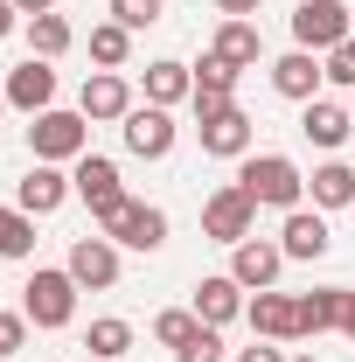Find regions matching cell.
Returning <instances> with one entry per match:
<instances>
[{
    "instance_id": "obj_36",
    "label": "cell",
    "mask_w": 355,
    "mask_h": 362,
    "mask_svg": "<svg viewBox=\"0 0 355 362\" xmlns=\"http://www.w3.org/2000/svg\"><path fill=\"white\" fill-rule=\"evenodd\" d=\"M223 14H230V21H244V14H258V0H216Z\"/></svg>"
},
{
    "instance_id": "obj_5",
    "label": "cell",
    "mask_w": 355,
    "mask_h": 362,
    "mask_svg": "<svg viewBox=\"0 0 355 362\" xmlns=\"http://www.w3.org/2000/svg\"><path fill=\"white\" fill-rule=\"evenodd\" d=\"M251 223H258V202H251L237 181H230V188H216V195L202 202V230H209L216 244H244V237H251Z\"/></svg>"
},
{
    "instance_id": "obj_15",
    "label": "cell",
    "mask_w": 355,
    "mask_h": 362,
    "mask_svg": "<svg viewBox=\"0 0 355 362\" xmlns=\"http://www.w3.org/2000/svg\"><path fill=\"white\" fill-rule=\"evenodd\" d=\"M320 63H313V49H293V56H279L272 63V90L279 98H300V105H313V90H320Z\"/></svg>"
},
{
    "instance_id": "obj_31",
    "label": "cell",
    "mask_w": 355,
    "mask_h": 362,
    "mask_svg": "<svg viewBox=\"0 0 355 362\" xmlns=\"http://www.w3.org/2000/svg\"><path fill=\"white\" fill-rule=\"evenodd\" d=\"M181 362H223V334H216V327H202V334L181 349Z\"/></svg>"
},
{
    "instance_id": "obj_22",
    "label": "cell",
    "mask_w": 355,
    "mask_h": 362,
    "mask_svg": "<svg viewBox=\"0 0 355 362\" xmlns=\"http://www.w3.org/2000/svg\"><path fill=\"white\" fill-rule=\"evenodd\" d=\"M146 98H153V105H181V98H195L188 63H146Z\"/></svg>"
},
{
    "instance_id": "obj_3",
    "label": "cell",
    "mask_w": 355,
    "mask_h": 362,
    "mask_svg": "<svg viewBox=\"0 0 355 362\" xmlns=\"http://www.w3.org/2000/svg\"><path fill=\"white\" fill-rule=\"evenodd\" d=\"M98 237H112V244H126V251H161V244H168V216L126 195L119 209L98 216Z\"/></svg>"
},
{
    "instance_id": "obj_34",
    "label": "cell",
    "mask_w": 355,
    "mask_h": 362,
    "mask_svg": "<svg viewBox=\"0 0 355 362\" xmlns=\"http://www.w3.org/2000/svg\"><path fill=\"white\" fill-rule=\"evenodd\" d=\"M237 362H286L279 349H265V341H251V349H237Z\"/></svg>"
},
{
    "instance_id": "obj_14",
    "label": "cell",
    "mask_w": 355,
    "mask_h": 362,
    "mask_svg": "<svg viewBox=\"0 0 355 362\" xmlns=\"http://www.w3.org/2000/svg\"><path fill=\"white\" fill-rule=\"evenodd\" d=\"M279 265H286V251H279V244H265V237H244V244H237V258H230V279L265 293L272 279H279Z\"/></svg>"
},
{
    "instance_id": "obj_8",
    "label": "cell",
    "mask_w": 355,
    "mask_h": 362,
    "mask_svg": "<svg viewBox=\"0 0 355 362\" xmlns=\"http://www.w3.org/2000/svg\"><path fill=\"white\" fill-rule=\"evenodd\" d=\"M126 146H133L139 160H168V153H175V119H168V105H133V112H126Z\"/></svg>"
},
{
    "instance_id": "obj_39",
    "label": "cell",
    "mask_w": 355,
    "mask_h": 362,
    "mask_svg": "<svg viewBox=\"0 0 355 362\" xmlns=\"http://www.w3.org/2000/svg\"><path fill=\"white\" fill-rule=\"evenodd\" d=\"M0 112H7V90H0Z\"/></svg>"
},
{
    "instance_id": "obj_32",
    "label": "cell",
    "mask_w": 355,
    "mask_h": 362,
    "mask_svg": "<svg viewBox=\"0 0 355 362\" xmlns=\"http://www.w3.org/2000/svg\"><path fill=\"white\" fill-rule=\"evenodd\" d=\"M327 77H334V84H355V35L342 49H327Z\"/></svg>"
},
{
    "instance_id": "obj_28",
    "label": "cell",
    "mask_w": 355,
    "mask_h": 362,
    "mask_svg": "<svg viewBox=\"0 0 355 362\" xmlns=\"http://www.w3.org/2000/svg\"><path fill=\"white\" fill-rule=\"evenodd\" d=\"M35 251V216L28 209H0V258H28Z\"/></svg>"
},
{
    "instance_id": "obj_10",
    "label": "cell",
    "mask_w": 355,
    "mask_h": 362,
    "mask_svg": "<svg viewBox=\"0 0 355 362\" xmlns=\"http://www.w3.org/2000/svg\"><path fill=\"white\" fill-rule=\"evenodd\" d=\"M70 188L91 202V216H105V209H119V202H126V188H119V168H112V160H98V153H84V160H77Z\"/></svg>"
},
{
    "instance_id": "obj_38",
    "label": "cell",
    "mask_w": 355,
    "mask_h": 362,
    "mask_svg": "<svg viewBox=\"0 0 355 362\" xmlns=\"http://www.w3.org/2000/svg\"><path fill=\"white\" fill-rule=\"evenodd\" d=\"M14 7H21V14H49V0H14Z\"/></svg>"
},
{
    "instance_id": "obj_1",
    "label": "cell",
    "mask_w": 355,
    "mask_h": 362,
    "mask_svg": "<svg viewBox=\"0 0 355 362\" xmlns=\"http://www.w3.org/2000/svg\"><path fill=\"white\" fill-rule=\"evenodd\" d=\"M237 188H244L251 202H265V209H300L307 175H300L286 153H251V160H244V175H237Z\"/></svg>"
},
{
    "instance_id": "obj_12",
    "label": "cell",
    "mask_w": 355,
    "mask_h": 362,
    "mask_svg": "<svg viewBox=\"0 0 355 362\" xmlns=\"http://www.w3.org/2000/svg\"><path fill=\"white\" fill-rule=\"evenodd\" d=\"M7 105H21V112H49L56 105V70L42 56H28L21 70H7Z\"/></svg>"
},
{
    "instance_id": "obj_25",
    "label": "cell",
    "mask_w": 355,
    "mask_h": 362,
    "mask_svg": "<svg viewBox=\"0 0 355 362\" xmlns=\"http://www.w3.org/2000/svg\"><path fill=\"white\" fill-rule=\"evenodd\" d=\"M126 56H133V28H126V21H98V28H91V63L119 70Z\"/></svg>"
},
{
    "instance_id": "obj_23",
    "label": "cell",
    "mask_w": 355,
    "mask_h": 362,
    "mask_svg": "<svg viewBox=\"0 0 355 362\" xmlns=\"http://www.w3.org/2000/svg\"><path fill=\"white\" fill-rule=\"evenodd\" d=\"M313 202H320V209H349L355 202V168H342V160L313 168Z\"/></svg>"
},
{
    "instance_id": "obj_13",
    "label": "cell",
    "mask_w": 355,
    "mask_h": 362,
    "mask_svg": "<svg viewBox=\"0 0 355 362\" xmlns=\"http://www.w3.org/2000/svg\"><path fill=\"white\" fill-rule=\"evenodd\" d=\"M77 112H84V119H126V112H133V90H126V77H119V70H98V77H84Z\"/></svg>"
},
{
    "instance_id": "obj_24",
    "label": "cell",
    "mask_w": 355,
    "mask_h": 362,
    "mask_svg": "<svg viewBox=\"0 0 355 362\" xmlns=\"http://www.w3.org/2000/svg\"><path fill=\"white\" fill-rule=\"evenodd\" d=\"M230 84H237V70H230L223 56H202V70H195V112L230 105Z\"/></svg>"
},
{
    "instance_id": "obj_29",
    "label": "cell",
    "mask_w": 355,
    "mask_h": 362,
    "mask_svg": "<svg viewBox=\"0 0 355 362\" xmlns=\"http://www.w3.org/2000/svg\"><path fill=\"white\" fill-rule=\"evenodd\" d=\"M153 334H161V341H168V349H188V341H195V334H202V320H195V307H168V314L153 320Z\"/></svg>"
},
{
    "instance_id": "obj_6",
    "label": "cell",
    "mask_w": 355,
    "mask_h": 362,
    "mask_svg": "<svg viewBox=\"0 0 355 362\" xmlns=\"http://www.w3.org/2000/svg\"><path fill=\"white\" fill-rule=\"evenodd\" d=\"M293 35H300V49H342L355 28H349V7L342 0H300Z\"/></svg>"
},
{
    "instance_id": "obj_21",
    "label": "cell",
    "mask_w": 355,
    "mask_h": 362,
    "mask_svg": "<svg viewBox=\"0 0 355 362\" xmlns=\"http://www.w3.org/2000/svg\"><path fill=\"white\" fill-rule=\"evenodd\" d=\"M342 320V286H313V293H300V341L307 334H327Z\"/></svg>"
},
{
    "instance_id": "obj_2",
    "label": "cell",
    "mask_w": 355,
    "mask_h": 362,
    "mask_svg": "<svg viewBox=\"0 0 355 362\" xmlns=\"http://www.w3.org/2000/svg\"><path fill=\"white\" fill-rule=\"evenodd\" d=\"M28 146H35V160H49V168L56 160H84L91 153V119L49 105V112H35V126H28Z\"/></svg>"
},
{
    "instance_id": "obj_30",
    "label": "cell",
    "mask_w": 355,
    "mask_h": 362,
    "mask_svg": "<svg viewBox=\"0 0 355 362\" xmlns=\"http://www.w3.org/2000/svg\"><path fill=\"white\" fill-rule=\"evenodd\" d=\"M112 21H126V28H153V21H161V0H112Z\"/></svg>"
},
{
    "instance_id": "obj_40",
    "label": "cell",
    "mask_w": 355,
    "mask_h": 362,
    "mask_svg": "<svg viewBox=\"0 0 355 362\" xmlns=\"http://www.w3.org/2000/svg\"><path fill=\"white\" fill-rule=\"evenodd\" d=\"M293 362H313V356H293Z\"/></svg>"
},
{
    "instance_id": "obj_18",
    "label": "cell",
    "mask_w": 355,
    "mask_h": 362,
    "mask_svg": "<svg viewBox=\"0 0 355 362\" xmlns=\"http://www.w3.org/2000/svg\"><path fill=\"white\" fill-rule=\"evenodd\" d=\"M237 314H244V286L237 279H202L195 286V320L202 327H230Z\"/></svg>"
},
{
    "instance_id": "obj_9",
    "label": "cell",
    "mask_w": 355,
    "mask_h": 362,
    "mask_svg": "<svg viewBox=\"0 0 355 362\" xmlns=\"http://www.w3.org/2000/svg\"><path fill=\"white\" fill-rule=\"evenodd\" d=\"M63 272H70L77 286H91V293H105V286H119V244H112V237H77Z\"/></svg>"
},
{
    "instance_id": "obj_19",
    "label": "cell",
    "mask_w": 355,
    "mask_h": 362,
    "mask_svg": "<svg viewBox=\"0 0 355 362\" xmlns=\"http://www.w3.org/2000/svg\"><path fill=\"white\" fill-rule=\"evenodd\" d=\"M209 56H223L230 70H251V63L265 56V42H258V28H251V21H223V28H216V49H209Z\"/></svg>"
},
{
    "instance_id": "obj_16",
    "label": "cell",
    "mask_w": 355,
    "mask_h": 362,
    "mask_svg": "<svg viewBox=\"0 0 355 362\" xmlns=\"http://www.w3.org/2000/svg\"><path fill=\"white\" fill-rule=\"evenodd\" d=\"M63 195H70V181L56 175L49 160H35V168H28V181L14 188V209H28V216H49V209H63Z\"/></svg>"
},
{
    "instance_id": "obj_7",
    "label": "cell",
    "mask_w": 355,
    "mask_h": 362,
    "mask_svg": "<svg viewBox=\"0 0 355 362\" xmlns=\"http://www.w3.org/2000/svg\"><path fill=\"white\" fill-rule=\"evenodd\" d=\"M195 133H202V153H223V160L251 153V119H244L237 105H209V112H195Z\"/></svg>"
},
{
    "instance_id": "obj_35",
    "label": "cell",
    "mask_w": 355,
    "mask_h": 362,
    "mask_svg": "<svg viewBox=\"0 0 355 362\" xmlns=\"http://www.w3.org/2000/svg\"><path fill=\"white\" fill-rule=\"evenodd\" d=\"M334 327H342V334L355 341V293H349V286H342V320H334Z\"/></svg>"
},
{
    "instance_id": "obj_27",
    "label": "cell",
    "mask_w": 355,
    "mask_h": 362,
    "mask_svg": "<svg viewBox=\"0 0 355 362\" xmlns=\"http://www.w3.org/2000/svg\"><path fill=\"white\" fill-rule=\"evenodd\" d=\"M84 349L98 362H112V356H126L133 349V320H91V334H84Z\"/></svg>"
},
{
    "instance_id": "obj_11",
    "label": "cell",
    "mask_w": 355,
    "mask_h": 362,
    "mask_svg": "<svg viewBox=\"0 0 355 362\" xmlns=\"http://www.w3.org/2000/svg\"><path fill=\"white\" fill-rule=\"evenodd\" d=\"M244 314H251V327H258V341H300V300H286V293H272V286L244 307Z\"/></svg>"
},
{
    "instance_id": "obj_20",
    "label": "cell",
    "mask_w": 355,
    "mask_h": 362,
    "mask_svg": "<svg viewBox=\"0 0 355 362\" xmlns=\"http://www.w3.org/2000/svg\"><path fill=\"white\" fill-rule=\"evenodd\" d=\"M300 133H307L313 146H342V139L355 133V119L342 112V105H327V98H313V105H307V119H300Z\"/></svg>"
},
{
    "instance_id": "obj_17",
    "label": "cell",
    "mask_w": 355,
    "mask_h": 362,
    "mask_svg": "<svg viewBox=\"0 0 355 362\" xmlns=\"http://www.w3.org/2000/svg\"><path fill=\"white\" fill-rule=\"evenodd\" d=\"M334 237H327V223H320V209H286V230H279V251L286 258H320Z\"/></svg>"
},
{
    "instance_id": "obj_4",
    "label": "cell",
    "mask_w": 355,
    "mask_h": 362,
    "mask_svg": "<svg viewBox=\"0 0 355 362\" xmlns=\"http://www.w3.org/2000/svg\"><path fill=\"white\" fill-rule=\"evenodd\" d=\"M21 314L35 320V327H70V314H77V279L70 272H35Z\"/></svg>"
},
{
    "instance_id": "obj_37",
    "label": "cell",
    "mask_w": 355,
    "mask_h": 362,
    "mask_svg": "<svg viewBox=\"0 0 355 362\" xmlns=\"http://www.w3.org/2000/svg\"><path fill=\"white\" fill-rule=\"evenodd\" d=\"M14 14H21V7H14V0H0V35H14Z\"/></svg>"
},
{
    "instance_id": "obj_33",
    "label": "cell",
    "mask_w": 355,
    "mask_h": 362,
    "mask_svg": "<svg viewBox=\"0 0 355 362\" xmlns=\"http://www.w3.org/2000/svg\"><path fill=\"white\" fill-rule=\"evenodd\" d=\"M21 334H28V314H0V362L21 349Z\"/></svg>"
},
{
    "instance_id": "obj_26",
    "label": "cell",
    "mask_w": 355,
    "mask_h": 362,
    "mask_svg": "<svg viewBox=\"0 0 355 362\" xmlns=\"http://www.w3.org/2000/svg\"><path fill=\"white\" fill-rule=\"evenodd\" d=\"M28 49H35L42 63H56V56L70 49V21H63V14H28Z\"/></svg>"
}]
</instances>
